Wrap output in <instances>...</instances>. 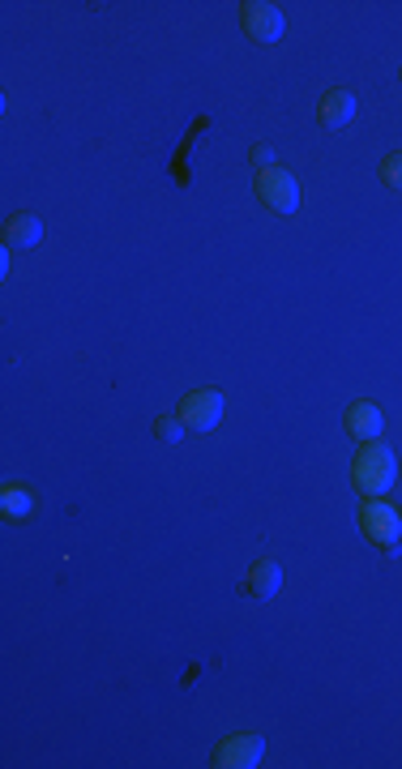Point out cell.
Here are the masks:
<instances>
[{
    "label": "cell",
    "mask_w": 402,
    "mask_h": 769,
    "mask_svg": "<svg viewBox=\"0 0 402 769\" xmlns=\"http://www.w3.org/2000/svg\"><path fill=\"white\" fill-rule=\"evenodd\" d=\"M394 475H399V462H394V449L381 445V441H364L356 462H351V483L369 496H385L394 487Z\"/></svg>",
    "instance_id": "6da1fadb"
},
{
    "label": "cell",
    "mask_w": 402,
    "mask_h": 769,
    "mask_svg": "<svg viewBox=\"0 0 402 769\" xmlns=\"http://www.w3.org/2000/svg\"><path fill=\"white\" fill-rule=\"evenodd\" d=\"M257 201L266 206L269 214H296L300 210V180L283 167H269V171H257Z\"/></svg>",
    "instance_id": "7a4b0ae2"
},
{
    "label": "cell",
    "mask_w": 402,
    "mask_h": 769,
    "mask_svg": "<svg viewBox=\"0 0 402 769\" xmlns=\"http://www.w3.org/2000/svg\"><path fill=\"white\" fill-rule=\"evenodd\" d=\"M360 530H364V539L377 544L381 551H394L402 539V517L394 505H385V501L369 496L364 509H360Z\"/></svg>",
    "instance_id": "3957f363"
},
{
    "label": "cell",
    "mask_w": 402,
    "mask_h": 769,
    "mask_svg": "<svg viewBox=\"0 0 402 769\" xmlns=\"http://www.w3.org/2000/svg\"><path fill=\"white\" fill-rule=\"evenodd\" d=\"M240 27L253 43H278L283 39V9L269 0H244L240 4Z\"/></svg>",
    "instance_id": "277c9868"
},
{
    "label": "cell",
    "mask_w": 402,
    "mask_h": 769,
    "mask_svg": "<svg viewBox=\"0 0 402 769\" xmlns=\"http://www.w3.org/2000/svg\"><path fill=\"white\" fill-rule=\"evenodd\" d=\"M262 757H266V739L257 731H240V736L223 739L214 748V766L219 769H257Z\"/></svg>",
    "instance_id": "5b68a950"
},
{
    "label": "cell",
    "mask_w": 402,
    "mask_h": 769,
    "mask_svg": "<svg viewBox=\"0 0 402 769\" xmlns=\"http://www.w3.org/2000/svg\"><path fill=\"white\" fill-rule=\"evenodd\" d=\"M180 419H184V428L214 432L219 419H223V393H219V389H193V393L180 402Z\"/></svg>",
    "instance_id": "8992f818"
},
{
    "label": "cell",
    "mask_w": 402,
    "mask_h": 769,
    "mask_svg": "<svg viewBox=\"0 0 402 769\" xmlns=\"http://www.w3.org/2000/svg\"><path fill=\"white\" fill-rule=\"evenodd\" d=\"M356 112H360V103H356V95H351V91H342V86L326 91V95H321V103H317V120H321V128H326V133L347 128L351 120H356Z\"/></svg>",
    "instance_id": "52a82bcc"
},
{
    "label": "cell",
    "mask_w": 402,
    "mask_h": 769,
    "mask_svg": "<svg viewBox=\"0 0 402 769\" xmlns=\"http://www.w3.org/2000/svg\"><path fill=\"white\" fill-rule=\"evenodd\" d=\"M43 240V223L31 210H13L4 219V249H34Z\"/></svg>",
    "instance_id": "ba28073f"
},
{
    "label": "cell",
    "mask_w": 402,
    "mask_h": 769,
    "mask_svg": "<svg viewBox=\"0 0 402 769\" xmlns=\"http://www.w3.org/2000/svg\"><path fill=\"white\" fill-rule=\"evenodd\" d=\"M381 428H385V415H381L377 402H356V407L347 411V432H351L360 445H364V441H377Z\"/></svg>",
    "instance_id": "9c48e42d"
},
{
    "label": "cell",
    "mask_w": 402,
    "mask_h": 769,
    "mask_svg": "<svg viewBox=\"0 0 402 769\" xmlns=\"http://www.w3.org/2000/svg\"><path fill=\"white\" fill-rule=\"evenodd\" d=\"M278 586H283V569H278V560H269V556H262V560L248 569V577H244V594H253V599H274Z\"/></svg>",
    "instance_id": "30bf717a"
},
{
    "label": "cell",
    "mask_w": 402,
    "mask_h": 769,
    "mask_svg": "<svg viewBox=\"0 0 402 769\" xmlns=\"http://www.w3.org/2000/svg\"><path fill=\"white\" fill-rule=\"evenodd\" d=\"M0 509H4V517H31V509H34L31 492L18 487V483H9V487L0 492Z\"/></svg>",
    "instance_id": "8fae6325"
},
{
    "label": "cell",
    "mask_w": 402,
    "mask_h": 769,
    "mask_svg": "<svg viewBox=\"0 0 402 769\" xmlns=\"http://www.w3.org/2000/svg\"><path fill=\"white\" fill-rule=\"evenodd\" d=\"M184 432H189V428H184V419H180V415L155 419V436H159L163 445H180V441H184Z\"/></svg>",
    "instance_id": "7c38bea8"
},
{
    "label": "cell",
    "mask_w": 402,
    "mask_h": 769,
    "mask_svg": "<svg viewBox=\"0 0 402 769\" xmlns=\"http://www.w3.org/2000/svg\"><path fill=\"white\" fill-rule=\"evenodd\" d=\"M381 180H385V185H390L394 192H402V150L381 162Z\"/></svg>",
    "instance_id": "4fadbf2b"
},
{
    "label": "cell",
    "mask_w": 402,
    "mask_h": 769,
    "mask_svg": "<svg viewBox=\"0 0 402 769\" xmlns=\"http://www.w3.org/2000/svg\"><path fill=\"white\" fill-rule=\"evenodd\" d=\"M253 167H257V171H269V167H274V150H269V146H253Z\"/></svg>",
    "instance_id": "5bb4252c"
}]
</instances>
